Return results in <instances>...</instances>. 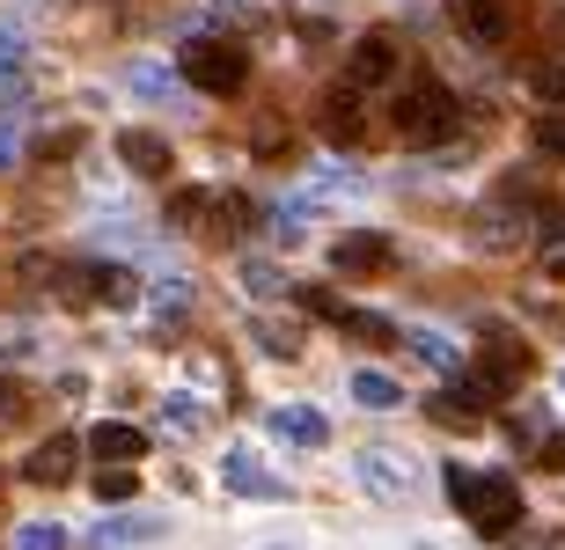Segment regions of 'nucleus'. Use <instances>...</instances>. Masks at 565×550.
<instances>
[{
    "label": "nucleus",
    "instance_id": "f257e3e1",
    "mask_svg": "<svg viewBox=\"0 0 565 550\" xmlns=\"http://www.w3.org/2000/svg\"><path fill=\"white\" fill-rule=\"evenodd\" d=\"M448 499H456L484 536H507L514 521H522V492L507 485V477H470L462 463H448Z\"/></svg>",
    "mask_w": 565,
    "mask_h": 550
},
{
    "label": "nucleus",
    "instance_id": "f03ea898",
    "mask_svg": "<svg viewBox=\"0 0 565 550\" xmlns=\"http://www.w3.org/2000/svg\"><path fill=\"white\" fill-rule=\"evenodd\" d=\"M177 66H184V82L206 88V96H235V88L250 82V52L228 44V37H191Z\"/></svg>",
    "mask_w": 565,
    "mask_h": 550
},
{
    "label": "nucleus",
    "instance_id": "7ed1b4c3",
    "mask_svg": "<svg viewBox=\"0 0 565 550\" xmlns=\"http://www.w3.org/2000/svg\"><path fill=\"white\" fill-rule=\"evenodd\" d=\"M456 132V96L440 82H412L397 104V140L404 148H434V140H448Z\"/></svg>",
    "mask_w": 565,
    "mask_h": 550
},
{
    "label": "nucleus",
    "instance_id": "20e7f679",
    "mask_svg": "<svg viewBox=\"0 0 565 550\" xmlns=\"http://www.w3.org/2000/svg\"><path fill=\"white\" fill-rule=\"evenodd\" d=\"M331 265L345 279H375V272H390V265H397V242H390V235H338L331 242Z\"/></svg>",
    "mask_w": 565,
    "mask_h": 550
},
{
    "label": "nucleus",
    "instance_id": "39448f33",
    "mask_svg": "<svg viewBox=\"0 0 565 550\" xmlns=\"http://www.w3.org/2000/svg\"><path fill=\"white\" fill-rule=\"evenodd\" d=\"M390 74H397V37H390V30H367V37L353 44V60H345V88H382L390 82Z\"/></svg>",
    "mask_w": 565,
    "mask_h": 550
},
{
    "label": "nucleus",
    "instance_id": "423d86ee",
    "mask_svg": "<svg viewBox=\"0 0 565 550\" xmlns=\"http://www.w3.org/2000/svg\"><path fill=\"white\" fill-rule=\"evenodd\" d=\"M88 455H96L104 470H132L147 455V433H140V425H126V419H104L96 433H88Z\"/></svg>",
    "mask_w": 565,
    "mask_h": 550
},
{
    "label": "nucleus",
    "instance_id": "0eeeda50",
    "mask_svg": "<svg viewBox=\"0 0 565 550\" xmlns=\"http://www.w3.org/2000/svg\"><path fill=\"white\" fill-rule=\"evenodd\" d=\"M353 470H360V485L375 492V499H397V492L412 485V470H404L397 455H390V447H360V455H353Z\"/></svg>",
    "mask_w": 565,
    "mask_h": 550
},
{
    "label": "nucleus",
    "instance_id": "6e6552de",
    "mask_svg": "<svg viewBox=\"0 0 565 550\" xmlns=\"http://www.w3.org/2000/svg\"><path fill=\"white\" fill-rule=\"evenodd\" d=\"M118 154H126V170H140V176H169V140L162 132H147V126H132V132H118Z\"/></svg>",
    "mask_w": 565,
    "mask_h": 550
},
{
    "label": "nucleus",
    "instance_id": "1a4fd4ad",
    "mask_svg": "<svg viewBox=\"0 0 565 550\" xmlns=\"http://www.w3.org/2000/svg\"><path fill=\"white\" fill-rule=\"evenodd\" d=\"M360 126H367V110H360V96H353V88H331V96H323V140H338V148H353V140H360Z\"/></svg>",
    "mask_w": 565,
    "mask_h": 550
},
{
    "label": "nucleus",
    "instance_id": "9d476101",
    "mask_svg": "<svg viewBox=\"0 0 565 550\" xmlns=\"http://www.w3.org/2000/svg\"><path fill=\"white\" fill-rule=\"evenodd\" d=\"M273 433H279V441H294V447H323V441H331L323 411H309V403H279V411H273Z\"/></svg>",
    "mask_w": 565,
    "mask_h": 550
},
{
    "label": "nucleus",
    "instance_id": "9b49d317",
    "mask_svg": "<svg viewBox=\"0 0 565 550\" xmlns=\"http://www.w3.org/2000/svg\"><path fill=\"white\" fill-rule=\"evenodd\" d=\"M74 455H82V447L66 441V433L38 441V455H30V485H66V477H74Z\"/></svg>",
    "mask_w": 565,
    "mask_h": 550
},
{
    "label": "nucleus",
    "instance_id": "f8f14e48",
    "mask_svg": "<svg viewBox=\"0 0 565 550\" xmlns=\"http://www.w3.org/2000/svg\"><path fill=\"white\" fill-rule=\"evenodd\" d=\"M456 22L478 44H507V0H456Z\"/></svg>",
    "mask_w": 565,
    "mask_h": 550
},
{
    "label": "nucleus",
    "instance_id": "ddd939ff",
    "mask_svg": "<svg viewBox=\"0 0 565 550\" xmlns=\"http://www.w3.org/2000/svg\"><path fill=\"white\" fill-rule=\"evenodd\" d=\"M228 492H250V499H279V477L257 463L250 447H235V455H228Z\"/></svg>",
    "mask_w": 565,
    "mask_h": 550
},
{
    "label": "nucleus",
    "instance_id": "4468645a",
    "mask_svg": "<svg viewBox=\"0 0 565 550\" xmlns=\"http://www.w3.org/2000/svg\"><path fill=\"white\" fill-rule=\"evenodd\" d=\"M338 331H353L360 345H404V331L390 316H367V309H345V323H338Z\"/></svg>",
    "mask_w": 565,
    "mask_h": 550
},
{
    "label": "nucleus",
    "instance_id": "2eb2a0df",
    "mask_svg": "<svg viewBox=\"0 0 565 550\" xmlns=\"http://www.w3.org/2000/svg\"><path fill=\"white\" fill-rule=\"evenodd\" d=\"M353 397L367 403V411H397V403H404V389H397L390 375H375V367H367V375H353Z\"/></svg>",
    "mask_w": 565,
    "mask_h": 550
},
{
    "label": "nucleus",
    "instance_id": "dca6fc26",
    "mask_svg": "<svg viewBox=\"0 0 565 550\" xmlns=\"http://www.w3.org/2000/svg\"><path fill=\"white\" fill-rule=\"evenodd\" d=\"M147 536H162V521H154V514H132V521H104V529H96V543H147Z\"/></svg>",
    "mask_w": 565,
    "mask_h": 550
},
{
    "label": "nucleus",
    "instance_id": "f3484780",
    "mask_svg": "<svg viewBox=\"0 0 565 550\" xmlns=\"http://www.w3.org/2000/svg\"><path fill=\"white\" fill-rule=\"evenodd\" d=\"M478 242H484V250H514V242H529V228H514V213H484Z\"/></svg>",
    "mask_w": 565,
    "mask_h": 550
},
{
    "label": "nucleus",
    "instance_id": "a211bd4d",
    "mask_svg": "<svg viewBox=\"0 0 565 550\" xmlns=\"http://www.w3.org/2000/svg\"><path fill=\"white\" fill-rule=\"evenodd\" d=\"M257 345H265V353H273V360H294V353H301V323H257Z\"/></svg>",
    "mask_w": 565,
    "mask_h": 550
},
{
    "label": "nucleus",
    "instance_id": "6ab92c4d",
    "mask_svg": "<svg viewBox=\"0 0 565 550\" xmlns=\"http://www.w3.org/2000/svg\"><path fill=\"white\" fill-rule=\"evenodd\" d=\"M404 345H412L419 360H434V367H456V345L440 338V331H404Z\"/></svg>",
    "mask_w": 565,
    "mask_h": 550
},
{
    "label": "nucleus",
    "instance_id": "aec40b11",
    "mask_svg": "<svg viewBox=\"0 0 565 550\" xmlns=\"http://www.w3.org/2000/svg\"><path fill=\"white\" fill-rule=\"evenodd\" d=\"M132 492H140V477H132V470H96V499H132Z\"/></svg>",
    "mask_w": 565,
    "mask_h": 550
},
{
    "label": "nucleus",
    "instance_id": "412c9836",
    "mask_svg": "<svg viewBox=\"0 0 565 550\" xmlns=\"http://www.w3.org/2000/svg\"><path fill=\"white\" fill-rule=\"evenodd\" d=\"M15 550H66V536L52 521H30V529H15Z\"/></svg>",
    "mask_w": 565,
    "mask_h": 550
},
{
    "label": "nucleus",
    "instance_id": "4be33fe9",
    "mask_svg": "<svg viewBox=\"0 0 565 550\" xmlns=\"http://www.w3.org/2000/svg\"><path fill=\"white\" fill-rule=\"evenodd\" d=\"M536 154L565 162V118H536Z\"/></svg>",
    "mask_w": 565,
    "mask_h": 550
},
{
    "label": "nucleus",
    "instance_id": "5701e85b",
    "mask_svg": "<svg viewBox=\"0 0 565 550\" xmlns=\"http://www.w3.org/2000/svg\"><path fill=\"white\" fill-rule=\"evenodd\" d=\"M22 411H30V389L22 381H0V425H22Z\"/></svg>",
    "mask_w": 565,
    "mask_h": 550
},
{
    "label": "nucleus",
    "instance_id": "b1692460",
    "mask_svg": "<svg viewBox=\"0 0 565 550\" xmlns=\"http://www.w3.org/2000/svg\"><path fill=\"white\" fill-rule=\"evenodd\" d=\"M162 419L177 425V433H199V425H206V411H199V403H184V397H169V403H162Z\"/></svg>",
    "mask_w": 565,
    "mask_h": 550
},
{
    "label": "nucleus",
    "instance_id": "393cba45",
    "mask_svg": "<svg viewBox=\"0 0 565 550\" xmlns=\"http://www.w3.org/2000/svg\"><path fill=\"white\" fill-rule=\"evenodd\" d=\"M243 279H250V294H279V287H287V279H279V265H265V257H250V265H243Z\"/></svg>",
    "mask_w": 565,
    "mask_h": 550
},
{
    "label": "nucleus",
    "instance_id": "a878e982",
    "mask_svg": "<svg viewBox=\"0 0 565 550\" xmlns=\"http://www.w3.org/2000/svg\"><path fill=\"white\" fill-rule=\"evenodd\" d=\"M529 88H536L544 104H565V66H536V74H529Z\"/></svg>",
    "mask_w": 565,
    "mask_h": 550
},
{
    "label": "nucleus",
    "instance_id": "bb28decb",
    "mask_svg": "<svg viewBox=\"0 0 565 550\" xmlns=\"http://www.w3.org/2000/svg\"><path fill=\"white\" fill-rule=\"evenodd\" d=\"M132 88H140V96H162L169 74H162V66H140V74H132Z\"/></svg>",
    "mask_w": 565,
    "mask_h": 550
},
{
    "label": "nucleus",
    "instance_id": "cd10ccee",
    "mask_svg": "<svg viewBox=\"0 0 565 550\" xmlns=\"http://www.w3.org/2000/svg\"><path fill=\"white\" fill-rule=\"evenodd\" d=\"M15 60H22V37L8 30V22H0V66H15Z\"/></svg>",
    "mask_w": 565,
    "mask_h": 550
},
{
    "label": "nucleus",
    "instance_id": "c85d7f7f",
    "mask_svg": "<svg viewBox=\"0 0 565 550\" xmlns=\"http://www.w3.org/2000/svg\"><path fill=\"white\" fill-rule=\"evenodd\" d=\"M544 235H551V242H558V250H565V213H558V206L544 213Z\"/></svg>",
    "mask_w": 565,
    "mask_h": 550
},
{
    "label": "nucleus",
    "instance_id": "c756f323",
    "mask_svg": "<svg viewBox=\"0 0 565 550\" xmlns=\"http://www.w3.org/2000/svg\"><path fill=\"white\" fill-rule=\"evenodd\" d=\"M8 154H15V140H8V132H0V170H8Z\"/></svg>",
    "mask_w": 565,
    "mask_h": 550
},
{
    "label": "nucleus",
    "instance_id": "7c9ffc66",
    "mask_svg": "<svg viewBox=\"0 0 565 550\" xmlns=\"http://www.w3.org/2000/svg\"><path fill=\"white\" fill-rule=\"evenodd\" d=\"M551 463H558V470H565V441H551Z\"/></svg>",
    "mask_w": 565,
    "mask_h": 550
},
{
    "label": "nucleus",
    "instance_id": "2f4dec72",
    "mask_svg": "<svg viewBox=\"0 0 565 550\" xmlns=\"http://www.w3.org/2000/svg\"><path fill=\"white\" fill-rule=\"evenodd\" d=\"M551 279H565V250H558V257H551Z\"/></svg>",
    "mask_w": 565,
    "mask_h": 550
}]
</instances>
